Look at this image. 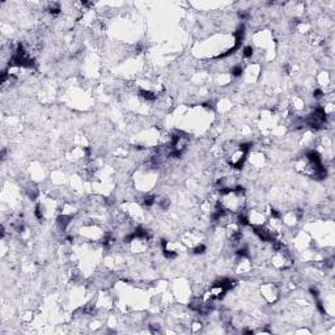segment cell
<instances>
[{"label":"cell","mask_w":335,"mask_h":335,"mask_svg":"<svg viewBox=\"0 0 335 335\" xmlns=\"http://www.w3.org/2000/svg\"><path fill=\"white\" fill-rule=\"evenodd\" d=\"M253 55H254V49L251 47V44H249V46H245L243 50H242V56L245 59H249L251 58Z\"/></svg>","instance_id":"1"},{"label":"cell","mask_w":335,"mask_h":335,"mask_svg":"<svg viewBox=\"0 0 335 335\" xmlns=\"http://www.w3.org/2000/svg\"><path fill=\"white\" fill-rule=\"evenodd\" d=\"M230 73H232L233 77H240L242 73H243V70H242V67L240 64H237V65L233 67L232 70H230Z\"/></svg>","instance_id":"2"},{"label":"cell","mask_w":335,"mask_h":335,"mask_svg":"<svg viewBox=\"0 0 335 335\" xmlns=\"http://www.w3.org/2000/svg\"><path fill=\"white\" fill-rule=\"evenodd\" d=\"M204 251H206V246H204L203 243H199V245H196L195 249H194V254H203Z\"/></svg>","instance_id":"3"}]
</instances>
